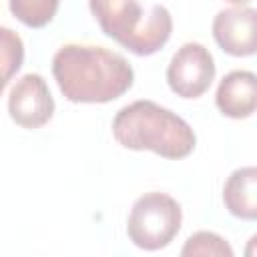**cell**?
<instances>
[{
    "label": "cell",
    "instance_id": "cell-1",
    "mask_svg": "<svg viewBox=\"0 0 257 257\" xmlns=\"http://www.w3.org/2000/svg\"><path fill=\"white\" fill-rule=\"evenodd\" d=\"M54 80L70 102H110L135 82L128 60L96 44H64L52 56Z\"/></svg>",
    "mask_w": 257,
    "mask_h": 257
},
{
    "label": "cell",
    "instance_id": "cell-11",
    "mask_svg": "<svg viewBox=\"0 0 257 257\" xmlns=\"http://www.w3.org/2000/svg\"><path fill=\"white\" fill-rule=\"evenodd\" d=\"M58 4L60 0H8L14 18L30 28L46 26L54 18Z\"/></svg>",
    "mask_w": 257,
    "mask_h": 257
},
{
    "label": "cell",
    "instance_id": "cell-7",
    "mask_svg": "<svg viewBox=\"0 0 257 257\" xmlns=\"http://www.w3.org/2000/svg\"><path fill=\"white\" fill-rule=\"evenodd\" d=\"M88 8L100 30L120 46L137 32L145 20L139 0H88Z\"/></svg>",
    "mask_w": 257,
    "mask_h": 257
},
{
    "label": "cell",
    "instance_id": "cell-3",
    "mask_svg": "<svg viewBox=\"0 0 257 257\" xmlns=\"http://www.w3.org/2000/svg\"><path fill=\"white\" fill-rule=\"evenodd\" d=\"M181 223V205L167 193L151 191L135 201L126 219V235L139 249L157 251L177 237Z\"/></svg>",
    "mask_w": 257,
    "mask_h": 257
},
{
    "label": "cell",
    "instance_id": "cell-13",
    "mask_svg": "<svg viewBox=\"0 0 257 257\" xmlns=\"http://www.w3.org/2000/svg\"><path fill=\"white\" fill-rule=\"evenodd\" d=\"M0 44H2V86H6L12 74L18 72L24 60V44L16 32L10 28H0Z\"/></svg>",
    "mask_w": 257,
    "mask_h": 257
},
{
    "label": "cell",
    "instance_id": "cell-15",
    "mask_svg": "<svg viewBox=\"0 0 257 257\" xmlns=\"http://www.w3.org/2000/svg\"><path fill=\"white\" fill-rule=\"evenodd\" d=\"M227 2H233V4H247V2H251V0H227Z\"/></svg>",
    "mask_w": 257,
    "mask_h": 257
},
{
    "label": "cell",
    "instance_id": "cell-5",
    "mask_svg": "<svg viewBox=\"0 0 257 257\" xmlns=\"http://www.w3.org/2000/svg\"><path fill=\"white\" fill-rule=\"evenodd\" d=\"M8 112L22 128H38L46 124L54 114V98L46 80L36 72L18 78L8 94Z\"/></svg>",
    "mask_w": 257,
    "mask_h": 257
},
{
    "label": "cell",
    "instance_id": "cell-10",
    "mask_svg": "<svg viewBox=\"0 0 257 257\" xmlns=\"http://www.w3.org/2000/svg\"><path fill=\"white\" fill-rule=\"evenodd\" d=\"M171 32H173L171 12L165 6L155 4L145 14V20L137 28V32L122 46L126 50H131L133 54H137V56H151V54L159 52L169 42Z\"/></svg>",
    "mask_w": 257,
    "mask_h": 257
},
{
    "label": "cell",
    "instance_id": "cell-6",
    "mask_svg": "<svg viewBox=\"0 0 257 257\" xmlns=\"http://www.w3.org/2000/svg\"><path fill=\"white\" fill-rule=\"evenodd\" d=\"M213 38L231 56L257 54V10L235 6L217 12L213 18Z\"/></svg>",
    "mask_w": 257,
    "mask_h": 257
},
{
    "label": "cell",
    "instance_id": "cell-14",
    "mask_svg": "<svg viewBox=\"0 0 257 257\" xmlns=\"http://www.w3.org/2000/svg\"><path fill=\"white\" fill-rule=\"evenodd\" d=\"M247 257H257V235H253L251 239H249V243H247V247H245V251H243Z\"/></svg>",
    "mask_w": 257,
    "mask_h": 257
},
{
    "label": "cell",
    "instance_id": "cell-4",
    "mask_svg": "<svg viewBox=\"0 0 257 257\" xmlns=\"http://www.w3.org/2000/svg\"><path fill=\"white\" fill-rule=\"evenodd\" d=\"M215 78V60L199 42H185L167 66V82L181 98H199Z\"/></svg>",
    "mask_w": 257,
    "mask_h": 257
},
{
    "label": "cell",
    "instance_id": "cell-2",
    "mask_svg": "<svg viewBox=\"0 0 257 257\" xmlns=\"http://www.w3.org/2000/svg\"><path fill=\"white\" fill-rule=\"evenodd\" d=\"M112 135L124 149L153 151L165 159H185L197 145L189 122L153 100L122 106L112 118Z\"/></svg>",
    "mask_w": 257,
    "mask_h": 257
},
{
    "label": "cell",
    "instance_id": "cell-12",
    "mask_svg": "<svg viewBox=\"0 0 257 257\" xmlns=\"http://www.w3.org/2000/svg\"><path fill=\"white\" fill-rule=\"evenodd\" d=\"M181 255L183 257H195V255L233 257V249L221 235H217L213 231H197L185 241V245L181 249Z\"/></svg>",
    "mask_w": 257,
    "mask_h": 257
},
{
    "label": "cell",
    "instance_id": "cell-9",
    "mask_svg": "<svg viewBox=\"0 0 257 257\" xmlns=\"http://www.w3.org/2000/svg\"><path fill=\"white\" fill-rule=\"evenodd\" d=\"M223 203L233 217L257 221V167H241L227 177Z\"/></svg>",
    "mask_w": 257,
    "mask_h": 257
},
{
    "label": "cell",
    "instance_id": "cell-8",
    "mask_svg": "<svg viewBox=\"0 0 257 257\" xmlns=\"http://www.w3.org/2000/svg\"><path fill=\"white\" fill-rule=\"evenodd\" d=\"M215 104L223 116H251L257 110V74L251 70H231L225 74L217 86Z\"/></svg>",
    "mask_w": 257,
    "mask_h": 257
}]
</instances>
